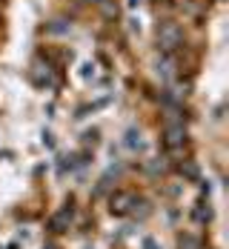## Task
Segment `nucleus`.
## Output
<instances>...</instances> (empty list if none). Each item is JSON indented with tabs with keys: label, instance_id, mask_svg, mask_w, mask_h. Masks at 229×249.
I'll list each match as a JSON object with an SVG mask.
<instances>
[{
	"label": "nucleus",
	"instance_id": "f257e3e1",
	"mask_svg": "<svg viewBox=\"0 0 229 249\" xmlns=\"http://www.w3.org/2000/svg\"><path fill=\"white\" fill-rule=\"evenodd\" d=\"M158 46H160V52H166V54L178 52L180 46H183V32H180V26L172 23V20H166V23L158 26Z\"/></svg>",
	"mask_w": 229,
	"mask_h": 249
},
{
	"label": "nucleus",
	"instance_id": "f03ea898",
	"mask_svg": "<svg viewBox=\"0 0 229 249\" xmlns=\"http://www.w3.org/2000/svg\"><path fill=\"white\" fill-rule=\"evenodd\" d=\"M163 141H166L169 149H183V146H186V129H183V124H169L166 126Z\"/></svg>",
	"mask_w": 229,
	"mask_h": 249
},
{
	"label": "nucleus",
	"instance_id": "7ed1b4c3",
	"mask_svg": "<svg viewBox=\"0 0 229 249\" xmlns=\"http://www.w3.org/2000/svg\"><path fill=\"white\" fill-rule=\"evenodd\" d=\"M72 218H75V209H72V203H66V206L49 221V229L54 235H60V232H66V229L72 226Z\"/></svg>",
	"mask_w": 229,
	"mask_h": 249
},
{
	"label": "nucleus",
	"instance_id": "20e7f679",
	"mask_svg": "<svg viewBox=\"0 0 229 249\" xmlns=\"http://www.w3.org/2000/svg\"><path fill=\"white\" fill-rule=\"evenodd\" d=\"M109 203H112V206H109L112 215H126L129 209H132V203H135V195H132V192H115Z\"/></svg>",
	"mask_w": 229,
	"mask_h": 249
},
{
	"label": "nucleus",
	"instance_id": "39448f33",
	"mask_svg": "<svg viewBox=\"0 0 229 249\" xmlns=\"http://www.w3.org/2000/svg\"><path fill=\"white\" fill-rule=\"evenodd\" d=\"M178 249H201V241L192 235H180L178 238Z\"/></svg>",
	"mask_w": 229,
	"mask_h": 249
},
{
	"label": "nucleus",
	"instance_id": "423d86ee",
	"mask_svg": "<svg viewBox=\"0 0 229 249\" xmlns=\"http://www.w3.org/2000/svg\"><path fill=\"white\" fill-rule=\"evenodd\" d=\"M158 72H160L163 77H172V75H175V60H172V57H166V60H163V66H158Z\"/></svg>",
	"mask_w": 229,
	"mask_h": 249
},
{
	"label": "nucleus",
	"instance_id": "0eeeda50",
	"mask_svg": "<svg viewBox=\"0 0 229 249\" xmlns=\"http://www.w3.org/2000/svg\"><path fill=\"white\" fill-rule=\"evenodd\" d=\"M195 221H201V224L206 221V224H209V221H212V209H209V206H206V209H204V206H201V209H195Z\"/></svg>",
	"mask_w": 229,
	"mask_h": 249
},
{
	"label": "nucleus",
	"instance_id": "6e6552de",
	"mask_svg": "<svg viewBox=\"0 0 229 249\" xmlns=\"http://www.w3.org/2000/svg\"><path fill=\"white\" fill-rule=\"evenodd\" d=\"M180 172L186 175L189 180H198V166H195V163H183V166H180Z\"/></svg>",
	"mask_w": 229,
	"mask_h": 249
},
{
	"label": "nucleus",
	"instance_id": "1a4fd4ad",
	"mask_svg": "<svg viewBox=\"0 0 229 249\" xmlns=\"http://www.w3.org/2000/svg\"><path fill=\"white\" fill-rule=\"evenodd\" d=\"M126 143L132 146V149H135V146H141V135H138V132H129V135H126Z\"/></svg>",
	"mask_w": 229,
	"mask_h": 249
},
{
	"label": "nucleus",
	"instance_id": "9d476101",
	"mask_svg": "<svg viewBox=\"0 0 229 249\" xmlns=\"http://www.w3.org/2000/svg\"><path fill=\"white\" fill-rule=\"evenodd\" d=\"M143 249H160V247H158V244H155L152 238H146V241H143Z\"/></svg>",
	"mask_w": 229,
	"mask_h": 249
}]
</instances>
